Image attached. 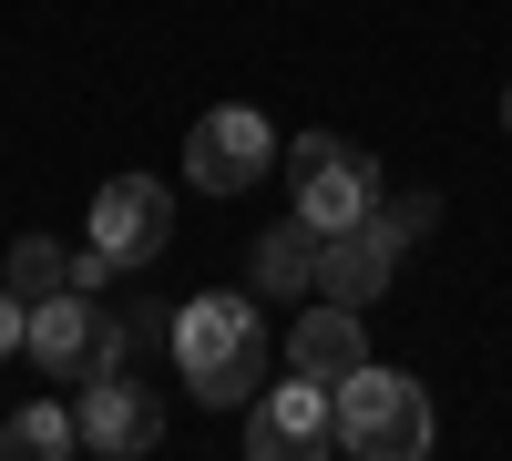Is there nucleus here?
<instances>
[{
    "mask_svg": "<svg viewBox=\"0 0 512 461\" xmlns=\"http://www.w3.org/2000/svg\"><path fill=\"white\" fill-rule=\"evenodd\" d=\"M267 318H256V298H236V287H205V298L175 308V369H185V390L205 410H236L267 390Z\"/></svg>",
    "mask_w": 512,
    "mask_h": 461,
    "instance_id": "1",
    "label": "nucleus"
},
{
    "mask_svg": "<svg viewBox=\"0 0 512 461\" xmlns=\"http://www.w3.org/2000/svg\"><path fill=\"white\" fill-rule=\"evenodd\" d=\"M338 451L359 461H420L431 451V390L410 380V369H349L338 380Z\"/></svg>",
    "mask_w": 512,
    "mask_h": 461,
    "instance_id": "2",
    "label": "nucleus"
},
{
    "mask_svg": "<svg viewBox=\"0 0 512 461\" xmlns=\"http://www.w3.org/2000/svg\"><path fill=\"white\" fill-rule=\"evenodd\" d=\"M287 185H297V216H308L318 236L379 216V164H369V144H349V134H297V144H287Z\"/></svg>",
    "mask_w": 512,
    "mask_h": 461,
    "instance_id": "3",
    "label": "nucleus"
},
{
    "mask_svg": "<svg viewBox=\"0 0 512 461\" xmlns=\"http://www.w3.org/2000/svg\"><path fill=\"white\" fill-rule=\"evenodd\" d=\"M267 164H277V123L256 113V103L195 113V134H185V175H195L205 195H246V185H267Z\"/></svg>",
    "mask_w": 512,
    "mask_h": 461,
    "instance_id": "4",
    "label": "nucleus"
},
{
    "mask_svg": "<svg viewBox=\"0 0 512 461\" xmlns=\"http://www.w3.org/2000/svg\"><path fill=\"white\" fill-rule=\"evenodd\" d=\"M246 451L256 461H318V451H338V390L308 380V369H287V390H256Z\"/></svg>",
    "mask_w": 512,
    "mask_h": 461,
    "instance_id": "5",
    "label": "nucleus"
},
{
    "mask_svg": "<svg viewBox=\"0 0 512 461\" xmlns=\"http://www.w3.org/2000/svg\"><path fill=\"white\" fill-rule=\"evenodd\" d=\"M31 359H41V380H93V369H123V359H113V308L93 298V287L41 298V308H31Z\"/></svg>",
    "mask_w": 512,
    "mask_h": 461,
    "instance_id": "6",
    "label": "nucleus"
},
{
    "mask_svg": "<svg viewBox=\"0 0 512 461\" xmlns=\"http://www.w3.org/2000/svg\"><path fill=\"white\" fill-rule=\"evenodd\" d=\"M82 451H103V461H134V451H154L164 441V400L134 380V369H93L82 380Z\"/></svg>",
    "mask_w": 512,
    "mask_h": 461,
    "instance_id": "7",
    "label": "nucleus"
},
{
    "mask_svg": "<svg viewBox=\"0 0 512 461\" xmlns=\"http://www.w3.org/2000/svg\"><path fill=\"white\" fill-rule=\"evenodd\" d=\"M164 236H175V185H154V175H113V185L93 195V246H103L113 267H154Z\"/></svg>",
    "mask_w": 512,
    "mask_h": 461,
    "instance_id": "8",
    "label": "nucleus"
},
{
    "mask_svg": "<svg viewBox=\"0 0 512 461\" xmlns=\"http://www.w3.org/2000/svg\"><path fill=\"white\" fill-rule=\"evenodd\" d=\"M400 246H410V236H400L390 216L338 226V236H328V257H318V298H338V308H379V287H390Z\"/></svg>",
    "mask_w": 512,
    "mask_h": 461,
    "instance_id": "9",
    "label": "nucleus"
},
{
    "mask_svg": "<svg viewBox=\"0 0 512 461\" xmlns=\"http://www.w3.org/2000/svg\"><path fill=\"white\" fill-rule=\"evenodd\" d=\"M359 359H369V339H359V308H338V298H328V308H308V318L287 328V369H308V380H328V390L349 380Z\"/></svg>",
    "mask_w": 512,
    "mask_h": 461,
    "instance_id": "10",
    "label": "nucleus"
},
{
    "mask_svg": "<svg viewBox=\"0 0 512 461\" xmlns=\"http://www.w3.org/2000/svg\"><path fill=\"white\" fill-rule=\"evenodd\" d=\"M318 257H328V236L297 216V226H267L256 236V287H267V298H308L318 287Z\"/></svg>",
    "mask_w": 512,
    "mask_h": 461,
    "instance_id": "11",
    "label": "nucleus"
},
{
    "mask_svg": "<svg viewBox=\"0 0 512 461\" xmlns=\"http://www.w3.org/2000/svg\"><path fill=\"white\" fill-rule=\"evenodd\" d=\"M0 451H11V461H62V451H82V421L52 410V400H31V410L0 421Z\"/></svg>",
    "mask_w": 512,
    "mask_h": 461,
    "instance_id": "12",
    "label": "nucleus"
},
{
    "mask_svg": "<svg viewBox=\"0 0 512 461\" xmlns=\"http://www.w3.org/2000/svg\"><path fill=\"white\" fill-rule=\"evenodd\" d=\"M0 277H11L21 298L41 308V298H62V287H72V246H52V236H21L11 257H0Z\"/></svg>",
    "mask_w": 512,
    "mask_h": 461,
    "instance_id": "13",
    "label": "nucleus"
},
{
    "mask_svg": "<svg viewBox=\"0 0 512 461\" xmlns=\"http://www.w3.org/2000/svg\"><path fill=\"white\" fill-rule=\"evenodd\" d=\"M11 349H31V298L0 277V359H11Z\"/></svg>",
    "mask_w": 512,
    "mask_h": 461,
    "instance_id": "14",
    "label": "nucleus"
},
{
    "mask_svg": "<svg viewBox=\"0 0 512 461\" xmlns=\"http://www.w3.org/2000/svg\"><path fill=\"white\" fill-rule=\"evenodd\" d=\"M72 287H93V298H103V287H113V257H103V246H93V236H82V246H72Z\"/></svg>",
    "mask_w": 512,
    "mask_h": 461,
    "instance_id": "15",
    "label": "nucleus"
},
{
    "mask_svg": "<svg viewBox=\"0 0 512 461\" xmlns=\"http://www.w3.org/2000/svg\"><path fill=\"white\" fill-rule=\"evenodd\" d=\"M502 123H512V93H502Z\"/></svg>",
    "mask_w": 512,
    "mask_h": 461,
    "instance_id": "16",
    "label": "nucleus"
}]
</instances>
